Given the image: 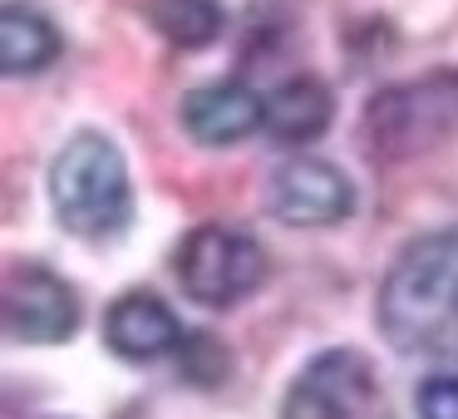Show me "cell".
I'll use <instances>...</instances> for the list:
<instances>
[{
    "label": "cell",
    "instance_id": "1",
    "mask_svg": "<svg viewBox=\"0 0 458 419\" xmlns=\"http://www.w3.org/2000/svg\"><path fill=\"white\" fill-rule=\"evenodd\" d=\"M375 321L394 350H428L458 321V227L414 237L375 296Z\"/></svg>",
    "mask_w": 458,
    "mask_h": 419
},
{
    "label": "cell",
    "instance_id": "2",
    "mask_svg": "<svg viewBox=\"0 0 458 419\" xmlns=\"http://www.w3.org/2000/svg\"><path fill=\"white\" fill-rule=\"evenodd\" d=\"M55 218L80 242H114L133 222V183L123 149L99 129H84L50 163Z\"/></svg>",
    "mask_w": 458,
    "mask_h": 419
},
{
    "label": "cell",
    "instance_id": "3",
    "mask_svg": "<svg viewBox=\"0 0 458 419\" xmlns=\"http://www.w3.org/2000/svg\"><path fill=\"white\" fill-rule=\"evenodd\" d=\"M365 149L379 163L419 158L458 133V70H428L389 84L365 104Z\"/></svg>",
    "mask_w": 458,
    "mask_h": 419
},
{
    "label": "cell",
    "instance_id": "4",
    "mask_svg": "<svg viewBox=\"0 0 458 419\" xmlns=\"http://www.w3.org/2000/svg\"><path fill=\"white\" fill-rule=\"evenodd\" d=\"M178 277L198 306L227 311L237 301H247L267 277V252L251 232L222 227V222H202L182 237L178 247Z\"/></svg>",
    "mask_w": 458,
    "mask_h": 419
},
{
    "label": "cell",
    "instance_id": "5",
    "mask_svg": "<svg viewBox=\"0 0 458 419\" xmlns=\"http://www.w3.org/2000/svg\"><path fill=\"white\" fill-rule=\"evenodd\" d=\"M375 399V370L360 350L330 346L301 365V375L286 385L281 419H355Z\"/></svg>",
    "mask_w": 458,
    "mask_h": 419
},
{
    "label": "cell",
    "instance_id": "6",
    "mask_svg": "<svg viewBox=\"0 0 458 419\" xmlns=\"http://www.w3.org/2000/svg\"><path fill=\"white\" fill-rule=\"evenodd\" d=\"M80 291L45 261H21L5 277V330L25 346H64L80 330Z\"/></svg>",
    "mask_w": 458,
    "mask_h": 419
},
{
    "label": "cell",
    "instance_id": "7",
    "mask_svg": "<svg viewBox=\"0 0 458 419\" xmlns=\"http://www.w3.org/2000/svg\"><path fill=\"white\" fill-rule=\"evenodd\" d=\"M267 208L286 227H335L355 212V183L326 158H286L267 183Z\"/></svg>",
    "mask_w": 458,
    "mask_h": 419
},
{
    "label": "cell",
    "instance_id": "8",
    "mask_svg": "<svg viewBox=\"0 0 458 419\" xmlns=\"http://www.w3.org/2000/svg\"><path fill=\"white\" fill-rule=\"evenodd\" d=\"M178 114H182V129H188L192 143H202V149H232V143H242L247 133L261 129L267 99L242 80H208L182 94Z\"/></svg>",
    "mask_w": 458,
    "mask_h": 419
},
{
    "label": "cell",
    "instance_id": "9",
    "mask_svg": "<svg viewBox=\"0 0 458 419\" xmlns=\"http://www.w3.org/2000/svg\"><path fill=\"white\" fill-rule=\"evenodd\" d=\"M188 330L178 326L168 301L148 296V291H123L109 311H104V346L119 360H158L182 346Z\"/></svg>",
    "mask_w": 458,
    "mask_h": 419
},
{
    "label": "cell",
    "instance_id": "10",
    "mask_svg": "<svg viewBox=\"0 0 458 419\" xmlns=\"http://www.w3.org/2000/svg\"><path fill=\"white\" fill-rule=\"evenodd\" d=\"M335 124V94L320 74H291L267 94V114L261 129L286 149H306Z\"/></svg>",
    "mask_w": 458,
    "mask_h": 419
},
{
    "label": "cell",
    "instance_id": "11",
    "mask_svg": "<svg viewBox=\"0 0 458 419\" xmlns=\"http://www.w3.org/2000/svg\"><path fill=\"white\" fill-rule=\"evenodd\" d=\"M60 30L45 11L35 5H21L11 0L5 11H0V70L11 74V80H25V74H40L60 60Z\"/></svg>",
    "mask_w": 458,
    "mask_h": 419
},
{
    "label": "cell",
    "instance_id": "12",
    "mask_svg": "<svg viewBox=\"0 0 458 419\" xmlns=\"http://www.w3.org/2000/svg\"><path fill=\"white\" fill-rule=\"evenodd\" d=\"M143 15L173 50H208L227 25L222 0H148Z\"/></svg>",
    "mask_w": 458,
    "mask_h": 419
},
{
    "label": "cell",
    "instance_id": "13",
    "mask_svg": "<svg viewBox=\"0 0 458 419\" xmlns=\"http://www.w3.org/2000/svg\"><path fill=\"white\" fill-rule=\"evenodd\" d=\"M173 360H178V380H188L198 389H217L232 375V350L212 330H188L182 346L173 350Z\"/></svg>",
    "mask_w": 458,
    "mask_h": 419
},
{
    "label": "cell",
    "instance_id": "14",
    "mask_svg": "<svg viewBox=\"0 0 458 419\" xmlns=\"http://www.w3.org/2000/svg\"><path fill=\"white\" fill-rule=\"evenodd\" d=\"M419 419H458V375H428L414 395Z\"/></svg>",
    "mask_w": 458,
    "mask_h": 419
}]
</instances>
